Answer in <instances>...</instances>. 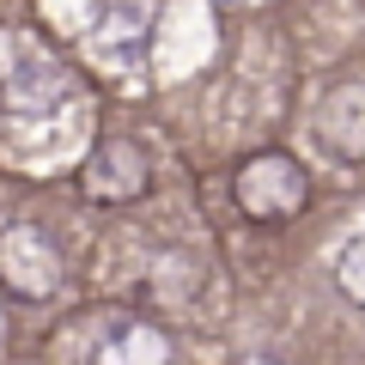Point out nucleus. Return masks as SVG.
<instances>
[{
    "label": "nucleus",
    "mask_w": 365,
    "mask_h": 365,
    "mask_svg": "<svg viewBox=\"0 0 365 365\" xmlns=\"http://www.w3.org/2000/svg\"><path fill=\"white\" fill-rule=\"evenodd\" d=\"M104 365H165V341L153 335V329H122L116 347L98 353Z\"/></svg>",
    "instance_id": "1"
}]
</instances>
